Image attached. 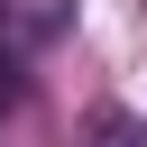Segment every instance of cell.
<instances>
[{
    "label": "cell",
    "instance_id": "7a4b0ae2",
    "mask_svg": "<svg viewBox=\"0 0 147 147\" xmlns=\"http://www.w3.org/2000/svg\"><path fill=\"white\" fill-rule=\"evenodd\" d=\"M18 101H28V74H18V64H9V55H0V119H9V110H18Z\"/></svg>",
    "mask_w": 147,
    "mask_h": 147
},
{
    "label": "cell",
    "instance_id": "6da1fadb",
    "mask_svg": "<svg viewBox=\"0 0 147 147\" xmlns=\"http://www.w3.org/2000/svg\"><path fill=\"white\" fill-rule=\"evenodd\" d=\"M83 147H147V119L119 110V101H101V110L83 119Z\"/></svg>",
    "mask_w": 147,
    "mask_h": 147
}]
</instances>
